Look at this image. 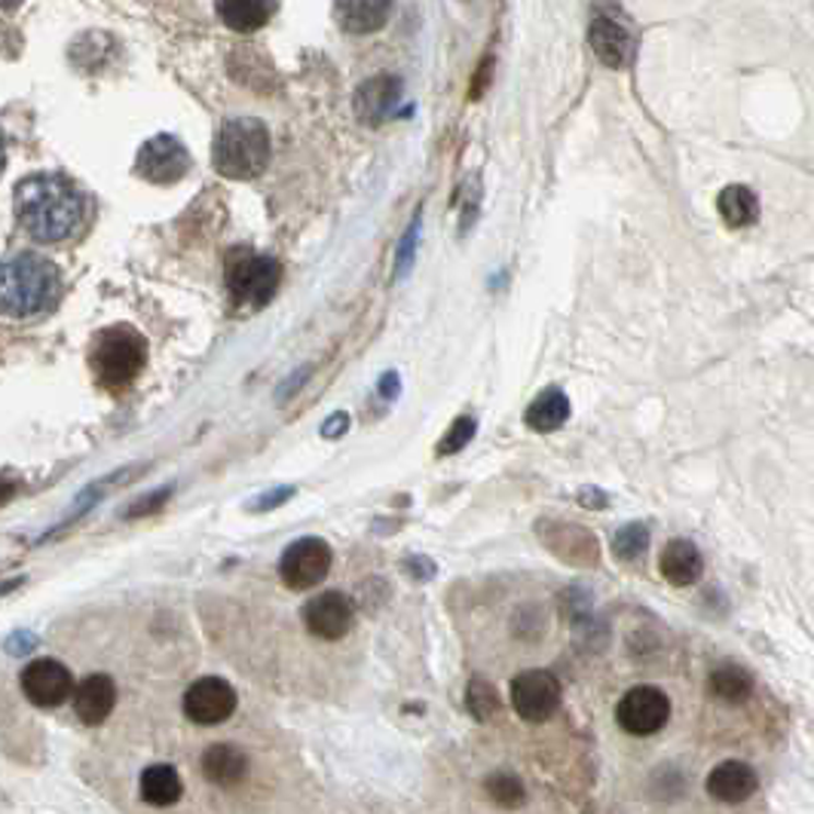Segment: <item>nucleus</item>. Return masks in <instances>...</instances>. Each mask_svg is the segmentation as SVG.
Returning <instances> with one entry per match:
<instances>
[{
	"mask_svg": "<svg viewBox=\"0 0 814 814\" xmlns=\"http://www.w3.org/2000/svg\"><path fill=\"white\" fill-rule=\"evenodd\" d=\"M22 0H0V10H16Z\"/></svg>",
	"mask_w": 814,
	"mask_h": 814,
	"instance_id": "nucleus-39",
	"label": "nucleus"
},
{
	"mask_svg": "<svg viewBox=\"0 0 814 814\" xmlns=\"http://www.w3.org/2000/svg\"><path fill=\"white\" fill-rule=\"evenodd\" d=\"M491 78H493V59L487 56L484 62L477 64V74H475V80H472V86H469V95H472V98H481L484 90L491 86Z\"/></svg>",
	"mask_w": 814,
	"mask_h": 814,
	"instance_id": "nucleus-32",
	"label": "nucleus"
},
{
	"mask_svg": "<svg viewBox=\"0 0 814 814\" xmlns=\"http://www.w3.org/2000/svg\"><path fill=\"white\" fill-rule=\"evenodd\" d=\"M270 13H273L270 0H217V16L233 32H258L267 25Z\"/></svg>",
	"mask_w": 814,
	"mask_h": 814,
	"instance_id": "nucleus-25",
	"label": "nucleus"
},
{
	"mask_svg": "<svg viewBox=\"0 0 814 814\" xmlns=\"http://www.w3.org/2000/svg\"><path fill=\"white\" fill-rule=\"evenodd\" d=\"M355 606L353 600L340 591H325L307 600L304 606V625L319 640H340L353 630Z\"/></svg>",
	"mask_w": 814,
	"mask_h": 814,
	"instance_id": "nucleus-13",
	"label": "nucleus"
},
{
	"mask_svg": "<svg viewBox=\"0 0 814 814\" xmlns=\"http://www.w3.org/2000/svg\"><path fill=\"white\" fill-rule=\"evenodd\" d=\"M564 698V686L552 671H523L511 680V707L523 722L552 720Z\"/></svg>",
	"mask_w": 814,
	"mask_h": 814,
	"instance_id": "nucleus-9",
	"label": "nucleus"
},
{
	"mask_svg": "<svg viewBox=\"0 0 814 814\" xmlns=\"http://www.w3.org/2000/svg\"><path fill=\"white\" fill-rule=\"evenodd\" d=\"M399 389H401L399 374H396V370L384 374V380H380V396H384V399H396V396H399Z\"/></svg>",
	"mask_w": 814,
	"mask_h": 814,
	"instance_id": "nucleus-36",
	"label": "nucleus"
},
{
	"mask_svg": "<svg viewBox=\"0 0 814 814\" xmlns=\"http://www.w3.org/2000/svg\"><path fill=\"white\" fill-rule=\"evenodd\" d=\"M753 674L738 661H722L707 676V692L725 705H744L753 692Z\"/></svg>",
	"mask_w": 814,
	"mask_h": 814,
	"instance_id": "nucleus-22",
	"label": "nucleus"
},
{
	"mask_svg": "<svg viewBox=\"0 0 814 814\" xmlns=\"http://www.w3.org/2000/svg\"><path fill=\"white\" fill-rule=\"evenodd\" d=\"M717 212L735 231L751 227V224L759 221V197L747 185L722 187L720 197H717Z\"/></svg>",
	"mask_w": 814,
	"mask_h": 814,
	"instance_id": "nucleus-24",
	"label": "nucleus"
},
{
	"mask_svg": "<svg viewBox=\"0 0 814 814\" xmlns=\"http://www.w3.org/2000/svg\"><path fill=\"white\" fill-rule=\"evenodd\" d=\"M392 13V0H334V16L350 34H374L384 28Z\"/></svg>",
	"mask_w": 814,
	"mask_h": 814,
	"instance_id": "nucleus-20",
	"label": "nucleus"
},
{
	"mask_svg": "<svg viewBox=\"0 0 814 814\" xmlns=\"http://www.w3.org/2000/svg\"><path fill=\"white\" fill-rule=\"evenodd\" d=\"M202 775L215 787H239L248 778V756L236 744H212L202 753Z\"/></svg>",
	"mask_w": 814,
	"mask_h": 814,
	"instance_id": "nucleus-19",
	"label": "nucleus"
},
{
	"mask_svg": "<svg viewBox=\"0 0 814 814\" xmlns=\"http://www.w3.org/2000/svg\"><path fill=\"white\" fill-rule=\"evenodd\" d=\"M331 561H334V554H331V545L325 539H297L282 552L279 576L292 591H309V588L325 582Z\"/></svg>",
	"mask_w": 814,
	"mask_h": 814,
	"instance_id": "nucleus-8",
	"label": "nucleus"
},
{
	"mask_svg": "<svg viewBox=\"0 0 814 814\" xmlns=\"http://www.w3.org/2000/svg\"><path fill=\"white\" fill-rule=\"evenodd\" d=\"M499 707H503V701H499V692H496L493 683L481 680V676L469 680V686H465V710L477 722H491L499 713Z\"/></svg>",
	"mask_w": 814,
	"mask_h": 814,
	"instance_id": "nucleus-28",
	"label": "nucleus"
},
{
	"mask_svg": "<svg viewBox=\"0 0 814 814\" xmlns=\"http://www.w3.org/2000/svg\"><path fill=\"white\" fill-rule=\"evenodd\" d=\"M13 493H16V484H13V481H7V477H0V506H3V503H10V499H13Z\"/></svg>",
	"mask_w": 814,
	"mask_h": 814,
	"instance_id": "nucleus-38",
	"label": "nucleus"
},
{
	"mask_svg": "<svg viewBox=\"0 0 814 814\" xmlns=\"http://www.w3.org/2000/svg\"><path fill=\"white\" fill-rule=\"evenodd\" d=\"M141 178H148L151 185H175L181 181L190 169V154L178 139L172 135H156V139L144 141L139 151V163H135Z\"/></svg>",
	"mask_w": 814,
	"mask_h": 814,
	"instance_id": "nucleus-12",
	"label": "nucleus"
},
{
	"mask_svg": "<svg viewBox=\"0 0 814 814\" xmlns=\"http://www.w3.org/2000/svg\"><path fill=\"white\" fill-rule=\"evenodd\" d=\"M74 710L86 725H98L117 707V686L108 674H90L80 686H74Z\"/></svg>",
	"mask_w": 814,
	"mask_h": 814,
	"instance_id": "nucleus-18",
	"label": "nucleus"
},
{
	"mask_svg": "<svg viewBox=\"0 0 814 814\" xmlns=\"http://www.w3.org/2000/svg\"><path fill=\"white\" fill-rule=\"evenodd\" d=\"M484 793L491 799L493 805L499 809H521L527 802V790H523V781L515 775V771H491L484 778Z\"/></svg>",
	"mask_w": 814,
	"mask_h": 814,
	"instance_id": "nucleus-26",
	"label": "nucleus"
},
{
	"mask_svg": "<svg viewBox=\"0 0 814 814\" xmlns=\"http://www.w3.org/2000/svg\"><path fill=\"white\" fill-rule=\"evenodd\" d=\"M477 432V420L475 416H457L453 420V426L445 432V438L438 441V457H453V453H460L462 447L472 445V438H475Z\"/></svg>",
	"mask_w": 814,
	"mask_h": 814,
	"instance_id": "nucleus-29",
	"label": "nucleus"
},
{
	"mask_svg": "<svg viewBox=\"0 0 814 814\" xmlns=\"http://www.w3.org/2000/svg\"><path fill=\"white\" fill-rule=\"evenodd\" d=\"M212 163L224 178H258L270 163V132L258 117H231L217 129Z\"/></svg>",
	"mask_w": 814,
	"mask_h": 814,
	"instance_id": "nucleus-3",
	"label": "nucleus"
},
{
	"mask_svg": "<svg viewBox=\"0 0 814 814\" xmlns=\"http://www.w3.org/2000/svg\"><path fill=\"white\" fill-rule=\"evenodd\" d=\"M288 496H294V487H282V491L276 493H270V496H263V499H258L255 506H251V511H263V508H276L282 506Z\"/></svg>",
	"mask_w": 814,
	"mask_h": 814,
	"instance_id": "nucleus-33",
	"label": "nucleus"
},
{
	"mask_svg": "<svg viewBox=\"0 0 814 814\" xmlns=\"http://www.w3.org/2000/svg\"><path fill=\"white\" fill-rule=\"evenodd\" d=\"M346 429H350V416H346V414H334L322 426V435H325V438H338V435H343V432H346Z\"/></svg>",
	"mask_w": 814,
	"mask_h": 814,
	"instance_id": "nucleus-34",
	"label": "nucleus"
},
{
	"mask_svg": "<svg viewBox=\"0 0 814 814\" xmlns=\"http://www.w3.org/2000/svg\"><path fill=\"white\" fill-rule=\"evenodd\" d=\"M236 689L221 676H200L185 692V713L197 725H217L227 722L236 710Z\"/></svg>",
	"mask_w": 814,
	"mask_h": 814,
	"instance_id": "nucleus-10",
	"label": "nucleus"
},
{
	"mask_svg": "<svg viewBox=\"0 0 814 814\" xmlns=\"http://www.w3.org/2000/svg\"><path fill=\"white\" fill-rule=\"evenodd\" d=\"M282 282V267L273 258L255 255L248 248H233L227 258V288L248 307H263Z\"/></svg>",
	"mask_w": 814,
	"mask_h": 814,
	"instance_id": "nucleus-5",
	"label": "nucleus"
},
{
	"mask_svg": "<svg viewBox=\"0 0 814 814\" xmlns=\"http://www.w3.org/2000/svg\"><path fill=\"white\" fill-rule=\"evenodd\" d=\"M22 692L37 707H59L74 695V676L56 659H37L22 671Z\"/></svg>",
	"mask_w": 814,
	"mask_h": 814,
	"instance_id": "nucleus-11",
	"label": "nucleus"
},
{
	"mask_svg": "<svg viewBox=\"0 0 814 814\" xmlns=\"http://www.w3.org/2000/svg\"><path fill=\"white\" fill-rule=\"evenodd\" d=\"M86 200L64 175L44 172L16 185V217L37 243H64L83 221Z\"/></svg>",
	"mask_w": 814,
	"mask_h": 814,
	"instance_id": "nucleus-1",
	"label": "nucleus"
},
{
	"mask_svg": "<svg viewBox=\"0 0 814 814\" xmlns=\"http://www.w3.org/2000/svg\"><path fill=\"white\" fill-rule=\"evenodd\" d=\"M62 297V273L56 263L22 251L0 261V319L25 322L47 316Z\"/></svg>",
	"mask_w": 814,
	"mask_h": 814,
	"instance_id": "nucleus-2",
	"label": "nucleus"
},
{
	"mask_svg": "<svg viewBox=\"0 0 814 814\" xmlns=\"http://www.w3.org/2000/svg\"><path fill=\"white\" fill-rule=\"evenodd\" d=\"M536 536L557 561H564L569 567H598L600 542L591 530H585L582 523L542 518L536 523Z\"/></svg>",
	"mask_w": 814,
	"mask_h": 814,
	"instance_id": "nucleus-7",
	"label": "nucleus"
},
{
	"mask_svg": "<svg viewBox=\"0 0 814 814\" xmlns=\"http://www.w3.org/2000/svg\"><path fill=\"white\" fill-rule=\"evenodd\" d=\"M408 567H416L411 569V576H416V579H432L435 576V564H432L429 557H411Z\"/></svg>",
	"mask_w": 814,
	"mask_h": 814,
	"instance_id": "nucleus-35",
	"label": "nucleus"
},
{
	"mask_svg": "<svg viewBox=\"0 0 814 814\" xmlns=\"http://www.w3.org/2000/svg\"><path fill=\"white\" fill-rule=\"evenodd\" d=\"M148 358V346L144 338L132 328H108L102 331L93 346V370L98 377V384L108 389H123L129 386L144 368Z\"/></svg>",
	"mask_w": 814,
	"mask_h": 814,
	"instance_id": "nucleus-4",
	"label": "nucleus"
},
{
	"mask_svg": "<svg viewBox=\"0 0 814 814\" xmlns=\"http://www.w3.org/2000/svg\"><path fill=\"white\" fill-rule=\"evenodd\" d=\"M661 579L674 588H689L701 579L705 573V554L692 539H671L659 554Z\"/></svg>",
	"mask_w": 814,
	"mask_h": 814,
	"instance_id": "nucleus-17",
	"label": "nucleus"
},
{
	"mask_svg": "<svg viewBox=\"0 0 814 814\" xmlns=\"http://www.w3.org/2000/svg\"><path fill=\"white\" fill-rule=\"evenodd\" d=\"M671 720V698L659 686H630L618 705H615V722L634 738H649L661 732Z\"/></svg>",
	"mask_w": 814,
	"mask_h": 814,
	"instance_id": "nucleus-6",
	"label": "nucleus"
},
{
	"mask_svg": "<svg viewBox=\"0 0 814 814\" xmlns=\"http://www.w3.org/2000/svg\"><path fill=\"white\" fill-rule=\"evenodd\" d=\"M420 227H423V215L414 217V224L401 236L399 251H396V279H404L411 273L416 261V246H420Z\"/></svg>",
	"mask_w": 814,
	"mask_h": 814,
	"instance_id": "nucleus-30",
	"label": "nucleus"
},
{
	"mask_svg": "<svg viewBox=\"0 0 814 814\" xmlns=\"http://www.w3.org/2000/svg\"><path fill=\"white\" fill-rule=\"evenodd\" d=\"M139 790L141 799H144L148 805H154V809H169V805H175V802L181 799L185 783H181V775H178L175 768L166 766V763H154V766H148L141 771Z\"/></svg>",
	"mask_w": 814,
	"mask_h": 814,
	"instance_id": "nucleus-23",
	"label": "nucleus"
},
{
	"mask_svg": "<svg viewBox=\"0 0 814 814\" xmlns=\"http://www.w3.org/2000/svg\"><path fill=\"white\" fill-rule=\"evenodd\" d=\"M307 377H309V368L297 370V374H294L292 380H285V384H282V389H279V399H285L288 392H297V386L307 384Z\"/></svg>",
	"mask_w": 814,
	"mask_h": 814,
	"instance_id": "nucleus-37",
	"label": "nucleus"
},
{
	"mask_svg": "<svg viewBox=\"0 0 814 814\" xmlns=\"http://www.w3.org/2000/svg\"><path fill=\"white\" fill-rule=\"evenodd\" d=\"M401 90H404V83H401V78H396V74H374V78H368L358 90H355V117H358L362 123L380 126L384 120H389V117L396 114V108H399Z\"/></svg>",
	"mask_w": 814,
	"mask_h": 814,
	"instance_id": "nucleus-15",
	"label": "nucleus"
},
{
	"mask_svg": "<svg viewBox=\"0 0 814 814\" xmlns=\"http://www.w3.org/2000/svg\"><path fill=\"white\" fill-rule=\"evenodd\" d=\"M588 44H591V52L598 56L600 64L613 68V71H622L628 68L630 59H634V37L625 28V22H618L613 13L606 10H598L591 16V28H588Z\"/></svg>",
	"mask_w": 814,
	"mask_h": 814,
	"instance_id": "nucleus-14",
	"label": "nucleus"
},
{
	"mask_svg": "<svg viewBox=\"0 0 814 814\" xmlns=\"http://www.w3.org/2000/svg\"><path fill=\"white\" fill-rule=\"evenodd\" d=\"M649 548V527L644 521L625 523L613 536V557L618 564H637Z\"/></svg>",
	"mask_w": 814,
	"mask_h": 814,
	"instance_id": "nucleus-27",
	"label": "nucleus"
},
{
	"mask_svg": "<svg viewBox=\"0 0 814 814\" xmlns=\"http://www.w3.org/2000/svg\"><path fill=\"white\" fill-rule=\"evenodd\" d=\"M569 399L567 392L561 386H548L542 389L536 399L530 401L527 414H523V423L530 426L539 435H548V432H557L564 423L569 420Z\"/></svg>",
	"mask_w": 814,
	"mask_h": 814,
	"instance_id": "nucleus-21",
	"label": "nucleus"
},
{
	"mask_svg": "<svg viewBox=\"0 0 814 814\" xmlns=\"http://www.w3.org/2000/svg\"><path fill=\"white\" fill-rule=\"evenodd\" d=\"M0 166H3V135H0Z\"/></svg>",
	"mask_w": 814,
	"mask_h": 814,
	"instance_id": "nucleus-40",
	"label": "nucleus"
},
{
	"mask_svg": "<svg viewBox=\"0 0 814 814\" xmlns=\"http://www.w3.org/2000/svg\"><path fill=\"white\" fill-rule=\"evenodd\" d=\"M705 787L707 797L717 799L722 805H741L759 790V775L744 759H725L720 766L710 768Z\"/></svg>",
	"mask_w": 814,
	"mask_h": 814,
	"instance_id": "nucleus-16",
	"label": "nucleus"
},
{
	"mask_svg": "<svg viewBox=\"0 0 814 814\" xmlns=\"http://www.w3.org/2000/svg\"><path fill=\"white\" fill-rule=\"evenodd\" d=\"M576 503L588 511H603V508L610 506V496L606 491H600V487H591V484H585L576 491Z\"/></svg>",
	"mask_w": 814,
	"mask_h": 814,
	"instance_id": "nucleus-31",
	"label": "nucleus"
}]
</instances>
